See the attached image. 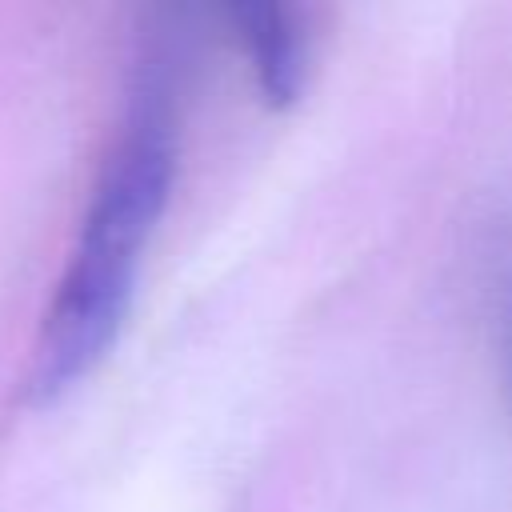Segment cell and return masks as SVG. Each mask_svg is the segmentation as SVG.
I'll return each instance as SVG.
<instances>
[{"label":"cell","mask_w":512,"mask_h":512,"mask_svg":"<svg viewBox=\"0 0 512 512\" xmlns=\"http://www.w3.org/2000/svg\"><path fill=\"white\" fill-rule=\"evenodd\" d=\"M172 172V88L152 68L128 104L108 160L100 164L76 244L44 312L28 376V392L36 404H52L56 396H64L112 348L132 304L140 256L168 204Z\"/></svg>","instance_id":"6da1fadb"},{"label":"cell","mask_w":512,"mask_h":512,"mask_svg":"<svg viewBox=\"0 0 512 512\" xmlns=\"http://www.w3.org/2000/svg\"><path fill=\"white\" fill-rule=\"evenodd\" d=\"M232 28L252 56L256 80L268 104L296 100L304 84V36L292 12L280 4H240L232 8Z\"/></svg>","instance_id":"7a4b0ae2"},{"label":"cell","mask_w":512,"mask_h":512,"mask_svg":"<svg viewBox=\"0 0 512 512\" xmlns=\"http://www.w3.org/2000/svg\"><path fill=\"white\" fill-rule=\"evenodd\" d=\"M504 344H508V372H512V288H508V308H504Z\"/></svg>","instance_id":"3957f363"}]
</instances>
